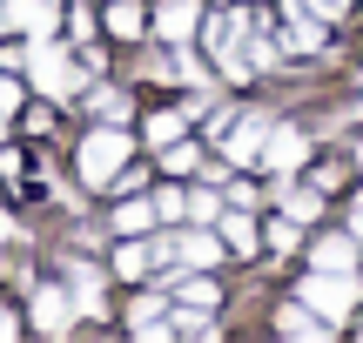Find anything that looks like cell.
Returning <instances> with one entry per match:
<instances>
[{"instance_id": "cell-14", "label": "cell", "mask_w": 363, "mask_h": 343, "mask_svg": "<svg viewBox=\"0 0 363 343\" xmlns=\"http://www.w3.org/2000/svg\"><path fill=\"white\" fill-rule=\"evenodd\" d=\"M142 21H148V13L135 7V0H115V7H108V27H115L121 40H135V34H142Z\"/></svg>"}, {"instance_id": "cell-24", "label": "cell", "mask_w": 363, "mask_h": 343, "mask_svg": "<svg viewBox=\"0 0 363 343\" xmlns=\"http://www.w3.org/2000/svg\"><path fill=\"white\" fill-rule=\"evenodd\" d=\"M316 7H323L330 21H343V7H350V0H316Z\"/></svg>"}, {"instance_id": "cell-21", "label": "cell", "mask_w": 363, "mask_h": 343, "mask_svg": "<svg viewBox=\"0 0 363 343\" xmlns=\"http://www.w3.org/2000/svg\"><path fill=\"white\" fill-rule=\"evenodd\" d=\"M148 263H155V249H142V242H128V249H121V269H128V276H142Z\"/></svg>"}, {"instance_id": "cell-13", "label": "cell", "mask_w": 363, "mask_h": 343, "mask_svg": "<svg viewBox=\"0 0 363 343\" xmlns=\"http://www.w3.org/2000/svg\"><path fill=\"white\" fill-rule=\"evenodd\" d=\"M222 249L229 256H256V229H249L242 215H229V223H222Z\"/></svg>"}, {"instance_id": "cell-2", "label": "cell", "mask_w": 363, "mask_h": 343, "mask_svg": "<svg viewBox=\"0 0 363 343\" xmlns=\"http://www.w3.org/2000/svg\"><path fill=\"white\" fill-rule=\"evenodd\" d=\"M303 303L316 310V317H350L357 310V283H350V269H316L310 283H303Z\"/></svg>"}, {"instance_id": "cell-27", "label": "cell", "mask_w": 363, "mask_h": 343, "mask_svg": "<svg viewBox=\"0 0 363 343\" xmlns=\"http://www.w3.org/2000/svg\"><path fill=\"white\" fill-rule=\"evenodd\" d=\"M7 236H13V223H7V215H0V242H7Z\"/></svg>"}, {"instance_id": "cell-25", "label": "cell", "mask_w": 363, "mask_h": 343, "mask_svg": "<svg viewBox=\"0 0 363 343\" xmlns=\"http://www.w3.org/2000/svg\"><path fill=\"white\" fill-rule=\"evenodd\" d=\"M13 337V317H7V310H0V343H7Z\"/></svg>"}, {"instance_id": "cell-11", "label": "cell", "mask_w": 363, "mask_h": 343, "mask_svg": "<svg viewBox=\"0 0 363 343\" xmlns=\"http://www.w3.org/2000/svg\"><path fill=\"white\" fill-rule=\"evenodd\" d=\"M175 256H182L189 269H208V263L222 256V242H216V236H175Z\"/></svg>"}, {"instance_id": "cell-19", "label": "cell", "mask_w": 363, "mask_h": 343, "mask_svg": "<svg viewBox=\"0 0 363 343\" xmlns=\"http://www.w3.org/2000/svg\"><path fill=\"white\" fill-rule=\"evenodd\" d=\"M262 236H269V242H276V249H289V242H296V215H289V209H283V215H276V223H269V229H262Z\"/></svg>"}, {"instance_id": "cell-26", "label": "cell", "mask_w": 363, "mask_h": 343, "mask_svg": "<svg viewBox=\"0 0 363 343\" xmlns=\"http://www.w3.org/2000/svg\"><path fill=\"white\" fill-rule=\"evenodd\" d=\"M350 229H357V242H363V202H357V215H350Z\"/></svg>"}, {"instance_id": "cell-6", "label": "cell", "mask_w": 363, "mask_h": 343, "mask_svg": "<svg viewBox=\"0 0 363 343\" xmlns=\"http://www.w3.org/2000/svg\"><path fill=\"white\" fill-rule=\"evenodd\" d=\"M303 155H310V142H303L296 128H276V121H269V142H262V162H269L276 175H289V169H303Z\"/></svg>"}, {"instance_id": "cell-10", "label": "cell", "mask_w": 363, "mask_h": 343, "mask_svg": "<svg viewBox=\"0 0 363 343\" xmlns=\"http://www.w3.org/2000/svg\"><path fill=\"white\" fill-rule=\"evenodd\" d=\"M34 323H40V330H67V323H74L67 290H40V296H34Z\"/></svg>"}, {"instance_id": "cell-23", "label": "cell", "mask_w": 363, "mask_h": 343, "mask_svg": "<svg viewBox=\"0 0 363 343\" xmlns=\"http://www.w3.org/2000/svg\"><path fill=\"white\" fill-rule=\"evenodd\" d=\"M13 108H21V88H13V81L0 74V115H13Z\"/></svg>"}, {"instance_id": "cell-8", "label": "cell", "mask_w": 363, "mask_h": 343, "mask_svg": "<svg viewBox=\"0 0 363 343\" xmlns=\"http://www.w3.org/2000/svg\"><path fill=\"white\" fill-rule=\"evenodd\" d=\"M155 21H162V34H169L175 47H182V40L202 27V7H195V0H162V13H155Z\"/></svg>"}, {"instance_id": "cell-12", "label": "cell", "mask_w": 363, "mask_h": 343, "mask_svg": "<svg viewBox=\"0 0 363 343\" xmlns=\"http://www.w3.org/2000/svg\"><path fill=\"white\" fill-rule=\"evenodd\" d=\"M357 263V242L350 236H323L316 242V269H350Z\"/></svg>"}, {"instance_id": "cell-9", "label": "cell", "mask_w": 363, "mask_h": 343, "mask_svg": "<svg viewBox=\"0 0 363 343\" xmlns=\"http://www.w3.org/2000/svg\"><path fill=\"white\" fill-rule=\"evenodd\" d=\"M13 21H21L27 40H48L54 34V0H13Z\"/></svg>"}, {"instance_id": "cell-5", "label": "cell", "mask_w": 363, "mask_h": 343, "mask_svg": "<svg viewBox=\"0 0 363 343\" xmlns=\"http://www.w3.org/2000/svg\"><path fill=\"white\" fill-rule=\"evenodd\" d=\"M283 47H296V54H316V47H323V13H316L310 0H289V13H283Z\"/></svg>"}, {"instance_id": "cell-15", "label": "cell", "mask_w": 363, "mask_h": 343, "mask_svg": "<svg viewBox=\"0 0 363 343\" xmlns=\"http://www.w3.org/2000/svg\"><path fill=\"white\" fill-rule=\"evenodd\" d=\"M216 283H208V276H189V283H175V303H195V310H216Z\"/></svg>"}, {"instance_id": "cell-17", "label": "cell", "mask_w": 363, "mask_h": 343, "mask_svg": "<svg viewBox=\"0 0 363 343\" xmlns=\"http://www.w3.org/2000/svg\"><path fill=\"white\" fill-rule=\"evenodd\" d=\"M148 223H162V215H155V202H121V236H142Z\"/></svg>"}, {"instance_id": "cell-7", "label": "cell", "mask_w": 363, "mask_h": 343, "mask_svg": "<svg viewBox=\"0 0 363 343\" xmlns=\"http://www.w3.org/2000/svg\"><path fill=\"white\" fill-rule=\"evenodd\" d=\"M262 142H269V121H229L222 128V155L229 162H256Z\"/></svg>"}, {"instance_id": "cell-16", "label": "cell", "mask_w": 363, "mask_h": 343, "mask_svg": "<svg viewBox=\"0 0 363 343\" xmlns=\"http://www.w3.org/2000/svg\"><path fill=\"white\" fill-rule=\"evenodd\" d=\"M283 337H323V317H316L310 303H303V310H283Z\"/></svg>"}, {"instance_id": "cell-1", "label": "cell", "mask_w": 363, "mask_h": 343, "mask_svg": "<svg viewBox=\"0 0 363 343\" xmlns=\"http://www.w3.org/2000/svg\"><path fill=\"white\" fill-rule=\"evenodd\" d=\"M121 169H128V135H121V128H94L88 142H81V182L115 189Z\"/></svg>"}, {"instance_id": "cell-20", "label": "cell", "mask_w": 363, "mask_h": 343, "mask_svg": "<svg viewBox=\"0 0 363 343\" xmlns=\"http://www.w3.org/2000/svg\"><path fill=\"white\" fill-rule=\"evenodd\" d=\"M283 209L296 215V223H310V215H316V189H296V196H283Z\"/></svg>"}, {"instance_id": "cell-3", "label": "cell", "mask_w": 363, "mask_h": 343, "mask_svg": "<svg viewBox=\"0 0 363 343\" xmlns=\"http://www.w3.org/2000/svg\"><path fill=\"white\" fill-rule=\"evenodd\" d=\"M208 47H216V67L222 74H235L242 81L249 74V13H216V21H208Z\"/></svg>"}, {"instance_id": "cell-4", "label": "cell", "mask_w": 363, "mask_h": 343, "mask_svg": "<svg viewBox=\"0 0 363 343\" xmlns=\"http://www.w3.org/2000/svg\"><path fill=\"white\" fill-rule=\"evenodd\" d=\"M34 81H40V94H54V101L81 88V74L67 67V54H61V47H48V40H34Z\"/></svg>"}, {"instance_id": "cell-22", "label": "cell", "mask_w": 363, "mask_h": 343, "mask_svg": "<svg viewBox=\"0 0 363 343\" xmlns=\"http://www.w3.org/2000/svg\"><path fill=\"white\" fill-rule=\"evenodd\" d=\"M148 135H155V142H175L182 121H175V115H155V121H148Z\"/></svg>"}, {"instance_id": "cell-18", "label": "cell", "mask_w": 363, "mask_h": 343, "mask_svg": "<svg viewBox=\"0 0 363 343\" xmlns=\"http://www.w3.org/2000/svg\"><path fill=\"white\" fill-rule=\"evenodd\" d=\"M162 169H169V175H189L195 169V148L189 142H162Z\"/></svg>"}]
</instances>
